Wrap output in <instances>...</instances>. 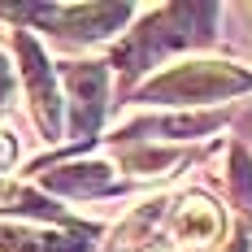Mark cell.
Instances as JSON below:
<instances>
[{"label":"cell","instance_id":"cell-1","mask_svg":"<svg viewBox=\"0 0 252 252\" xmlns=\"http://www.w3.org/2000/svg\"><path fill=\"white\" fill-rule=\"evenodd\" d=\"M209 26H213V9L209 4H174V9H161L144 31H135L130 48L122 52L126 70H144L165 48H183L191 39H204Z\"/></svg>","mask_w":252,"mask_h":252},{"label":"cell","instance_id":"cell-4","mask_svg":"<svg viewBox=\"0 0 252 252\" xmlns=\"http://www.w3.org/2000/svg\"><path fill=\"white\" fill-rule=\"evenodd\" d=\"M18 52H22V74H26V92H31V109H35V122L44 130V139L61 135V100H57V87H52V70L44 61L39 44L31 35H18Z\"/></svg>","mask_w":252,"mask_h":252},{"label":"cell","instance_id":"cell-6","mask_svg":"<svg viewBox=\"0 0 252 252\" xmlns=\"http://www.w3.org/2000/svg\"><path fill=\"white\" fill-rule=\"evenodd\" d=\"M218 230H222V213L209 200H200V196L183 200V209H178V218H174L178 244H196V248H200L209 239H218Z\"/></svg>","mask_w":252,"mask_h":252},{"label":"cell","instance_id":"cell-2","mask_svg":"<svg viewBox=\"0 0 252 252\" xmlns=\"http://www.w3.org/2000/svg\"><path fill=\"white\" fill-rule=\"evenodd\" d=\"M252 87V74L235 70V65H213V61H200V65H178L170 74L152 78L148 87L139 92L144 100H218V96H230V92H244Z\"/></svg>","mask_w":252,"mask_h":252},{"label":"cell","instance_id":"cell-9","mask_svg":"<svg viewBox=\"0 0 252 252\" xmlns=\"http://www.w3.org/2000/svg\"><path fill=\"white\" fill-rule=\"evenodd\" d=\"M13 157H18L13 135H9V130H0V170H9V165H13Z\"/></svg>","mask_w":252,"mask_h":252},{"label":"cell","instance_id":"cell-10","mask_svg":"<svg viewBox=\"0 0 252 252\" xmlns=\"http://www.w3.org/2000/svg\"><path fill=\"white\" fill-rule=\"evenodd\" d=\"M9 87H13V78H9V70H4V61H0V104L9 100Z\"/></svg>","mask_w":252,"mask_h":252},{"label":"cell","instance_id":"cell-3","mask_svg":"<svg viewBox=\"0 0 252 252\" xmlns=\"http://www.w3.org/2000/svg\"><path fill=\"white\" fill-rule=\"evenodd\" d=\"M0 13L48 22L57 35H70V39H100L126 22L130 9L126 4H35V9H0Z\"/></svg>","mask_w":252,"mask_h":252},{"label":"cell","instance_id":"cell-7","mask_svg":"<svg viewBox=\"0 0 252 252\" xmlns=\"http://www.w3.org/2000/svg\"><path fill=\"white\" fill-rule=\"evenodd\" d=\"M0 252H87V239L70 235H44V230L0 226Z\"/></svg>","mask_w":252,"mask_h":252},{"label":"cell","instance_id":"cell-8","mask_svg":"<svg viewBox=\"0 0 252 252\" xmlns=\"http://www.w3.org/2000/svg\"><path fill=\"white\" fill-rule=\"evenodd\" d=\"M109 165H70V170H57V174H48L44 183H48L52 191H65V196H96V191H104L109 187Z\"/></svg>","mask_w":252,"mask_h":252},{"label":"cell","instance_id":"cell-5","mask_svg":"<svg viewBox=\"0 0 252 252\" xmlns=\"http://www.w3.org/2000/svg\"><path fill=\"white\" fill-rule=\"evenodd\" d=\"M65 87H70V126H74L78 139H92V130L104 118L109 70L104 65H70L65 70Z\"/></svg>","mask_w":252,"mask_h":252}]
</instances>
